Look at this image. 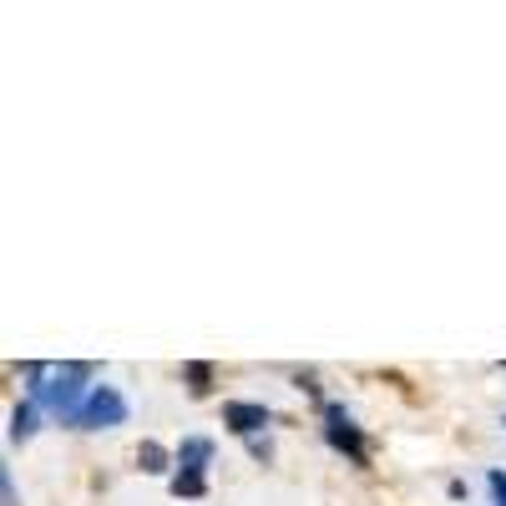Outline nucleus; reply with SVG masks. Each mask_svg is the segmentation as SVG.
Masks as SVG:
<instances>
[{
  "label": "nucleus",
  "instance_id": "9d476101",
  "mask_svg": "<svg viewBox=\"0 0 506 506\" xmlns=\"http://www.w3.org/2000/svg\"><path fill=\"white\" fill-rule=\"evenodd\" d=\"M486 486H491V506H506V471H501V466L486 471Z\"/></svg>",
  "mask_w": 506,
  "mask_h": 506
},
{
  "label": "nucleus",
  "instance_id": "423d86ee",
  "mask_svg": "<svg viewBox=\"0 0 506 506\" xmlns=\"http://www.w3.org/2000/svg\"><path fill=\"white\" fill-rule=\"evenodd\" d=\"M137 466H142L147 476H167L177 466V456L167 451L163 440H142V446H137Z\"/></svg>",
  "mask_w": 506,
  "mask_h": 506
},
{
  "label": "nucleus",
  "instance_id": "ddd939ff",
  "mask_svg": "<svg viewBox=\"0 0 506 506\" xmlns=\"http://www.w3.org/2000/svg\"><path fill=\"white\" fill-rule=\"evenodd\" d=\"M501 426H506V420H501Z\"/></svg>",
  "mask_w": 506,
  "mask_h": 506
},
{
  "label": "nucleus",
  "instance_id": "f257e3e1",
  "mask_svg": "<svg viewBox=\"0 0 506 506\" xmlns=\"http://www.w3.org/2000/svg\"><path fill=\"white\" fill-rule=\"evenodd\" d=\"M87 380H91V364H81V360L77 364H56L51 380H46V390H41V400L71 426V416H77V410L87 406V395H91Z\"/></svg>",
  "mask_w": 506,
  "mask_h": 506
},
{
  "label": "nucleus",
  "instance_id": "20e7f679",
  "mask_svg": "<svg viewBox=\"0 0 506 506\" xmlns=\"http://www.w3.org/2000/svg\"><path fill=\"white\" fill-rule=\"evenodd\" d=\"M223 426H228L233 436L253 440V436H264V426H274V410L258 406V400H228V406H223Z\"/></svg>",
  "mask_w": 506,
  "mask_h": 506
},
{
  "label": "nucleus",
  "instance_id": "7ed1b4c3",
  "mask_svg": "<svg viewBox=\"0 0 506 506\" xmlns=\"http://www.w3.org/2000/svg\"><path fill=\"white\" fill-rule=\"evenodd\" d=\"M121 420H127V400H121V390L91 385L87 406L71 416V426H77V430H107V426H121Z\"/></svg>",
  "mask_w": 506,
  "mask_h": 506
},
{
  "label": "nucleus",
  "instance_id": "9b49d317",
  "mask_svg": "<svg viewBox=\"0 0 506 506\" xmlns=\"http://www.w3.org/2000/svg\"><path fill=\"white\" fill-rule=\"evenodd\" d=\"M248 456H253V461H274V440H269V436H253V440H248Z\"/></svg>",
  "mask_w": 506,
  "mask_h": 506
},
{
  "label": "nucleus",
  "instance_id": "1a4fd4ad",
  "mask_svg": "<svg viewBox=\"0 0 506 506\" xmlns=\"http://www.w3.org/2000/svg\"><path fill=\"white\" fill-rule=\"evenodd\" d=\"M36 436V400H21L11 410V446H26Z\"/></svg>",
  "mask_w": 506,
  "mask_h": 506
},
{
  "label": "nucleus",
  "instance_id": "39448f33",
  "mask_svg": "<svg viewBox=\"0 0 506 506\" xmlns=\"http://www.w3.org/2000/svg\"><path fill=\"white\" fill-rule=\"evenodd\" d=\"M177 471H198V476H208V466H213V440L208 436H183V446H177Z\"/></svg>",
  "mask_w": 506,
  "mask_h": 506
},
{
  "label": "nucleus",
  "instance_id": "f8f14e48",
  "mask_svg": "<svg viewBox=\"0 0 506 506\" xmlns=\"http://www.w3.org/2000/svg\"><path fill=\"white\" fill-rule=\"evenodd\" d=\"M0 501H5V506H21V496H16V476H11V471H0Z\"/></svg>",
  "mask_w": 506,
  "mask_h": 506
},
{
  "label": "nucleus",
  "instance_id": "f03ea898",
  "mask_svg": "<svg viewBox=\"0 0 506 506\" xmlns=\"http://www.w3.org/2000/svg\"><path fill=\"white\" fill-rule=\"evenodd\" d=\"M324 440H330L340 456H350V466H370V446H364L360 426L350 420V410H344L340 400L324 406Z\"/></svg>",
  "mask_w": 506,
  "mask_h": 506
},
{
  "label": "nucleus",
  "instance_id": "6e6552de",
  "mask_svg": "<svg viewBox=\"0 0 506 506\" xmlns=\"http://www.w3.org/2000/svg\"><path fill=\"white\" fill-rule=\"evenodd\" d=\"M167 491L177 496V501H198V496H208V476H198V471H173V481H167Z\"/></svg>",
  "mask_w": 506,
  "mask_h": 506
},
{
  "label": "nucleus",
  "instance_id": "0eeeda50",
  "mask_svg": "<svg viewBox=\"0 0 506 506\" xmlns=\"http://www.w3.org/2000/svg\"><path fill=\"white\" fill-rule=\"evenodd\" d=\"M183 385H187V395H193V400H203L213 390V364L208 360H187L183 364Z\"/></svg>",
  "mask_w": 506,
  "mask_h": 506
}]
</instances>
